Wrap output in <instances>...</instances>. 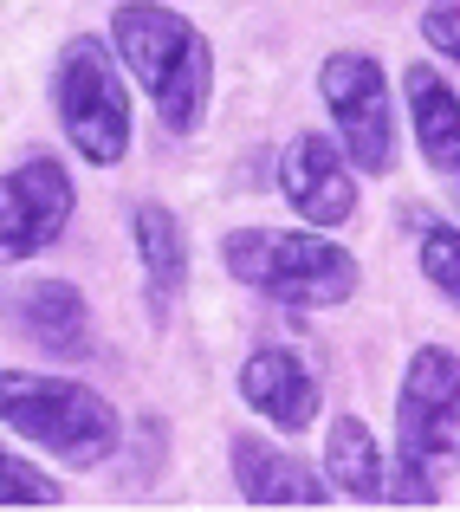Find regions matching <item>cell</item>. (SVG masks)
I'll return each mask as SVG.
<instances>
[{"label": "cell", "instance_id": "14", "mask_svg": "<svg viewBox=\"0 0 460 512\" xmlns=\"http://www.w3.org/2000/svg\"><path fill=\"white\" fill-rule=\"evenodd\" d=\"M130 240H137V260H143V279H150V299L156 312L182 292L188 279V240H182V221H175L169 208H156V201H143L137 214H130Z\"/></svg>", "mask_w": 460, "mask_h": 512}, {"label": "cell", "instance_id": "12", "mask_svg": "<svg viewBox=\"0 0 460 512\" xmlns=\"http://www.w3.org/2000/svg\"><path fill=\"white\" fill-rule=\"evenodd\" d=\"M227 461H234V487L247 506H324L331 500V487H318V474L299 454L273 448L266 435H234Z\"/></svg>", "mask_w": 460, "mask_h": 512}, {"label": "cell", "instance_id": "17", "mask_svg": "<svg viewBox=\"0 0 460 512\" xmlns=\"http://www.w3.org/2000/svg\"><path fill=\"white\" fill-rule=\"evenodd\" d=\"M422 39H428V46H435L448 65H460V0H441V7H428Z\"/></svg>", "mask_w": 460, "mask_h": 512}, {"label": "cell", "instance_id": "2", "mask_svg": "<svg viewBox=\"0 0 460 512\" xmlns=\"http://www.w3.org/2000/svg\"><path fill=\"white\" fill-rule=\"evenodd\" d=\"M111 39H117V59L137 72V85L150 91V104L162 111V124L175 137L201 130L214 98V52L182 13L156 7V0H124L111 13Z\"/></svg>", "mask_w": 460, "mask_h": 512}, {"label": "cell", "instance_id": "9", "mask_svg": "<svg viewBox=\"0 0 460 512\" xmlns=\"http://www.w3.org/2000/svg\"><path fill=\"white\" fill-rule=\"evenodd\" d=\"M0 312H7V325L20 331V338H33L39 350H52V357L91 350V305L72 279H20V286H7Z\"/></svg>", "mask_w": 460, "mask_h": 512}, {"label": "cell", "instance_id": "4", "mask_svg": "<svg viewBox=\"0 0 460 512\" xmlns=\"http://www.w3.org/2000/svg\"><path fill=\"white\" fill-rule=\"evenodd\" d=\"M0 422L13 435H26L33 448L59 454L65 467H98L124 441V422L98 389L65 383V376H26V370H0Z\"/></svg>", "mask_w": 460, "mask_h": 512}, {"label": "cell", "instance_id": "8", "mask_svg": "<svg viewBox=\"0 0 460 512\" xmlns=\"http://www.w3.org/2000/svg\"><path fill=\"white\" fill-rule=\"evenodd\" d=\"M279 188L299 208L305 227H344L357 214V175L337 156V143L324 130H299L279 156Z\"/></svg>", "mask_w": 460, "mask_h": 512}, {"label": "cell", "instance_id": "13", "mask_svg": "<svg viewBox=\"0 0 460 512\" xmlns=\"http://www.w3.org/2000/svg\"><path fill=\"white\" fill-rule=\"evenodd\" d=\"M324 474H331L337 493H350V500H363V506L389 500V487H383L389 461H383L376 435L357 422V415H337V422H331V435H324Z\"/></svg>", "mask_w": 460, "mask_h": 512}, {"label": "cell", "instance_id": "16", "mask_svg": "<svg viewBox=\"0 0 460 512\" xmlns=\"http://www.w3.org/2000/svg\"><path fill=\"white\" fill-rule=\"evenodd\" d=\"M65 493L52 487L46 474H39L26 454H7L0 448V506H59Z\"/></svg>", "mask_w": 460, "mask_h": 512}, {"label": "cell", "instance_id": "11", "mask_svg": "<svg viewBox=\"0 0 460 512\" xmlns=\"http://www.w3.org/2000/svg\"><path fill=\"white\" fill-rule=\"evenodd\" d=\"M402 91H409V124H415V143H422V163L448 182V195L460 208V91L435 65H409Z\"/></svg>", "mask_w": 460, "mask_h": 512}, {"label": "cell", "instance_id": "10", "mask_svg": "<svg viewBox=\"0 0 460 512\" xmlns=\"http://www.w3.org/2000/svg\"><path fill=\"white\" fill-rule=\"evenodd\" d=\"M240 402H247L253 415H266L273 428L299 435V428L318 422V376L305 370V357L266 344V350H253V357L240 363Z\"/></svg>", "mask_w": 460, "mask_h": 512}, {"label": "cell", "instance_id": "5", "mask_svg": "<svg viewBox=\"0 0 460 512\" xmlns=\"http://www.w3.org/2000/svg\"><path fill=\"white\" fill-rule=\"evenodd\" d=\"M52 98H59V124L78 143L91 169H117L130 156V91L124 72L111 65V52L98 39L78 33L59 52V78H52Z\"/></svg>", "mask_w": 460, "mask_h": 512}, {"label": "cell", "instance_id": "7", "mask_svg": "<svg viewBox=\"0 0 460 512\" xmlns=\"http://www.w3.org/2000/svg\"><path fill=\"white\" fill-rule=\"evenodd\" d=\"M78 188L59 156H26L0 175V266H20L46 253L52 240L72 227Z\"/></svg>", "mask_w": 460, "mask_h": 512}, {"label": "cell", "instance_id": "6", "mask_svg": "<svg viewBox=\"0 0 460 512\" xmlns=\"http://www.w3.org/2000/svg\"><path fill=\"white\" fill-rule=\"evenodd\" d=\"M318 91L337 117V143L363 175L396 169V104H389V72L370 52H331L318 72Z\"/></svg>", "mask_w": 460, "mask_h": 512}, {"label": "cell", "instance_id": "3", "mask_svg": "<svg viewBox=\"0 0 460 512\" xmlns=\"http://www.w3.org/2000/svg\"><path fill=\"white\" fill-rule=\"evenodd\" d=\"M221 260L240 286L266 292L299 312H331L357 292V260L324 234H279V227H234L221 240Z\"/></svg>", "mask_w": 460, "mask_h": 512}, {"label": "cell", "instance_id": "15", "mask_svg": "<svg viewBox=\"0 0 460 512\" xmlns=\"http://www.w3.org/2000/svg\"><path fill=\"white\" fill-rule=\"evenodd\" d=\"M415 247H422V273H428V286H435L448 305H460V227L428 221Z\"/></svg>", "mask_w": 460, "mask_h": 512}, {"label": "cell", "instance_id": "1", "mask_svg": "<svg viewBox=\"0 0 460 512\" xmlns=\"http://www.w3.org/2000/svg\"><path fill=\"white\" fill-rule=\"evenodd\" d=\"M460 461V350L422 344L396 389V467H389V500L435 506L441 480Z\"/></svg>", "mask_w": 460, "mask_h": 512}]
</instances>
